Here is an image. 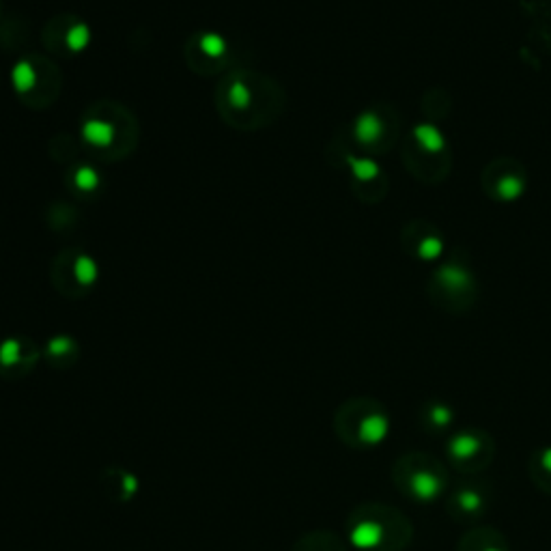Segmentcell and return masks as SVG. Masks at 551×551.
<instances>
[{
	"instance_id": "1",
	"label": "cell",
	"mask_w": 551,
	"mask_h": 551,
	"mask_svg": "<svg viewBox=\"0 0 551 551\" xmlns=\"http://www.w3.org/2000/svg\"><path fill=\"white\" fill-rule=\"evenodd\" d=\"M347 538L360 551H405L414 540V523L397 506L366 502L351 510Z\"/></svg>"
},
{
	"instance_id": "2",
	"label": "cell",
	"mask_w": 551,
	"mask_h": 551,
	"mask_svg": "<svg viewBox=\"0 0 551 551\" xmlns=\"http://www.w3.org/2000/svg\"><path fill=\"white\" fill-rule=\"evenodd\" d=\"M392 483L397 491L418 504L444 500L450 487L448 467L431 452L412 450L401 454L392 465Z\"/></svg>"
},
{
	"instance_id": "3",
	"label": "cell",
	"mask_w": 551,
	"mask_h": 551,
	"mask_svg": "<svg viewBox=\"0 0 551 551\" xmlns=\"http://www.w3.org/2000/svg\"><path fill=\"white\" fill-rule=\"evenodd\" d=\"M334 431L349 448L370 450L385 442L390 433V414L377 399L355 397L336 410Z\"/></svg>"
},
{
	"instance_id": "4",
	"label": "cell",
	"mask_w": 551,
	"mask_h": 551,
	"mask_svg": "<svg viewBox=\"0 0 551 551\" xmlns=\"http://www.w3.org/2000/svg\"><path fill=\"white\" fill-rule=\"evenodd\" d=\"M403 160L410 173L416 175L420 181H427V183L442 181L450 168L446 136L431 123L416 125L405 140Z\"/></svg>"
},
{
	"instance_id": "5",
	"label": "cell",
	"mask_w": 551,
	"mask_h": 551,
	"mask_svg": "<svg viewBox=\"0 0 551 551\" xmlns=\"http://www.w3.org/2000/svg\"><path fill=\"white\" fill-rule=\"evenodd\" d=\"M496 456V442L483 429H461L446 439L448 463L465 476H476L491 465Z\"/></svg>"
},
{
	"instance_id": "6",
	"label": "cell",
	"mask_w": 551,
	"mask_h": 551,
	"mask_svg": "<svg viewBox=\"0 0 551 551\" xmlns=\"http://www.w3.org/2000/svg\"><path fill=\"white\" fill-rule=\"evenodd\" d=\"M446 513L452 521L474 525L478 523L493 502V489L487 481L469 476L465 481L450 483L448 493L444 496Z\"/></svg>"
},
{
	"instance_id": "7",
	"label": "cell",
	"mask_w": 551,
	"mask_h": 551,
	"mask_svg": "<svg viewBox=\"0 0 551 551\" xmlns=\"http://www.w3.org/2000/svg\"><path fill=\"white\" fill-rule=\"evenodd\" d=\"M431 297L437 306L450 312H463L476 299V282L471 274L456 263L437 267L429 280Z\"/></svg>"
},
{
	"instance_id": "8",
	"label": "cell",
	"mask_w": 551,
	"mask_h": 551,
	"mask_svg": "<svg viewBox=\"0 0 551 551\" xmlns=\"http://www.w3.org/2000/svg\"><path fill=\"white\" fill-rule=\"evenodd\" d=\"M483 190L489 198L513 203L521 198L525 190V171L517 160L510 157H500L491 162L483 173Z\"/></svg>"
},
{
	"instance_id": "9",
	"label": "cell",
	"mask_w": 551,
	"mask_h": 551,
	"mask_svg": "<svg viewBox=\"0 0 551 551\" xmlns=\"http://www.w3.org/2000/svg\"><path fill=\"white\" fill-rule=\"evenodd\" d=\"M353 132L364 149L373 153L387 151L397 140V117L392 112H383L381 108L366 110L358 117Z\"/></svg>"
},
{
	"instance_id": "10",
	"label": "cell",
	"mask_w": 551,
	"mask_h": 551,
	"mask_svg": "<svg viewBox=\"0 0 551 551\" xmlns=\"http://www.w3.org/2000/svg\"><path fill=\"white\" fill-rule=\"evenodd\" d=\"M444 235L429 220H414L403 230V246L420 261H433L444 252Z\"/></svg>"
},
{
	"instance_id": "11",
	"label": "cell",
	"mask_w": 551,
	"mask_h": 551,
	"mask_svg": "<svg viewBox=\"0 0 551 551\" xmlns=\"http://www.w3.org/2000/svg\"><path fill=\"white\" fill-rule=\"evenodd\" d=\"M456 551H510V545L498 528L474 525L461 536Z\"/></svg>"
},
{
	"instance_id": "12",
	"label": "cell",
	"mask_w": 551,
	"mask_h": 551,
	"mask_svg": "<svg viewBox=\"0 0 551 551\" xmlns=\"http://www.w3.org/2000/svg\"><path fill=\"white\" fill-rule=\"evenodd\" d=\"M418 424L424 433H431V435L450 433L454 424V412L448 403L429 399L418 410Z\"/></svg>"
},
{
	"instance_id": "13",
	"label": "cell",
	"mask_w": 551,
	"mask_h": 551,
	"mask_svg": "<svg viewBox=\"0 0 551 551\" xmlns=\"http://www.w3.org/2000/svg\"><path fill=\"white\" fill-rule=\"evenodd\" d=\"M528 474L538 491L551 496V446L532 450L528 459Z\"/></svg>"
},
{
	"instance_id": "14",
	"label": "cell",
	"mask_w": 551,
	"mask_h": 551,
	"mask_svg": "<svg viewBox=\"0 0 551 551\" xmlns=\"http://www.w3.org/2000/svg\"><path fill=\"white\" fill-rule=\"evenodd\" d=\"M293 551H347V547L332 532H312L301 536Z\"/></svg>"
},
{
	"instance_id": "15",
	"label": "cell",
	"mask_w": 551,
	"mask_h": 551,
	"mask_svg": "<svg viewBox=\"0 0 551 551\" xmlns=\"http://www.w3.org/2000/svg\"><path fill=\"white\" fill-rule=\"evenodd\" d=\"M200 46H203L209 54H215V56H218V54H222V52H224V48H226V46H224V41H222L218 35H207V37H203Z\"/></svg>"
}]
</instances>
